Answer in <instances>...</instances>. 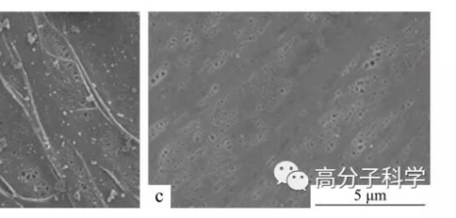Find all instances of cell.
Listing matches in <instances>:
<instances>
[{"mask_svg": "<svg viewBox=\"0 0 456 218\" xmlns=\"http://www.w3.org/2000/svg\"><path fill=\"white\" fill-rule=\"evenodd\" d=\"M286 183L288 185L296 191L303 190L308 186L309 184V178L308 176L300 171H293L292 173L289 174L288 178L286 180Z\"/></svg>", "mask_w": 456, "mask_h": 218, "instance_id": "6da1fadb", "label": "cell"}, {"mask_svg": "<svg viewBox=\"0 0 456 218\" xmlns=\"http://www.w3.org/2000/svg\"><path fill=\"white\" fill-rule=\"evenodd\" d=\"M296 170V166L293 163L289 162H284L280 163L278 166L275 167L274 174L277 180L280 182H286L289 174Z\"/></svg>", "mask_w": 456, "mask_h": 218, "instance_id": "7a4b0ae2", "label": "cell"}]
</instances>
